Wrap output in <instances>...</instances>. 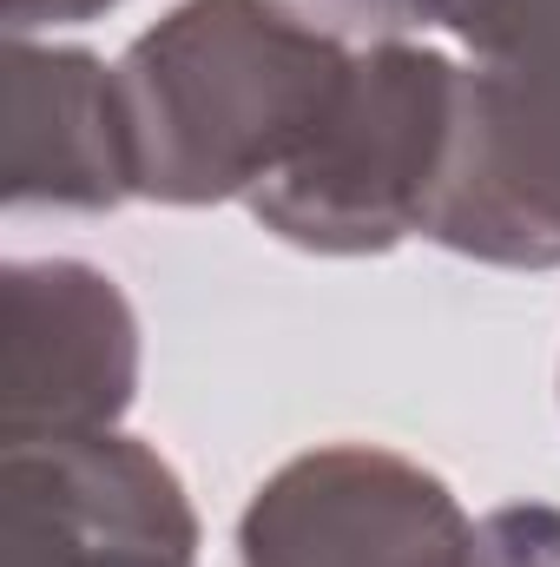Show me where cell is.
Segmentation results:
<instances>
[{
  "instance_id": "obj_8",
  "label": "cell",
  "mask_w": 560,
  "mask_h": 567,
  "mask_svg": "<svg viewBox=\"0 0 560 567\" xmlns=\"http://www.w3.org/2000/svg\"><path fill=\"white\" fill-rule=\"evenodd\" d=\"M475 555L481 567H560V508H541V502L495 508L475 528Z\"/></svg>"
},
{
  "instance_id": "obj_2",
  "label": "cell",
  "mask_w": 560,
  "mask_h": 567,
  "mask_svg": "<svg viewBox=\"0 0 560 567\" xmlns=\"http://www.w3.org/2000/svg\"><path fill=\"white\" fill-rule=\"evenodd\" d=\"M383 40L448 27L468 40L462 113L428 238L501 271L560 265V0H317Z\"/></svg>"
},
{
  "instance_id": "obj_6",
  "label": "cell",
  "mask_w": 560,
  "mask_h": 567,
  "mask_svg": "<svg viewBox=\"0 0 560 567\" xmlns=\"http://www.w3.org/2000/svg\"><path fill=\"white\" fill-rule=\"evenodd\" d=\"M139 317L126 290L80 258H27L7 271V449L100 435L133 410Z\"/></svg>"
},
{
  "instance_id": "obj_4",
  "label": "cell",
  "mask_w": 560,
  "mask_h": 567,
  "mask_svg": "<svg viewBox=\"0 0 560 567\" xmlns=\"http://www.w3.org/2000/svg\"><path fill=\"white\" fill-rule=\"evenodd\" d=\"M238 555L245 567H475V522L428 468L336 442L251 495Z\"/></svg>"
},
{
  "instance_id": "obj_1",
  "label": "cell",
  "mask_w": 560,
  "mask_h": 567,
  "mask_svg": "<svg viewBox=\"0 0 560 567\" xmlns=\"http://www.w3.org/2000/svg\"><path fill=\"white\" fill-rule=\"evenodd\" d=\"M356 53L297 0H185L113 66L133 192L158 205L251 198L317 140Z\"/></svg>"
},
{
  "instance_id": "obj_5",
  "label": "cell",
  "mask_w": 560,
  "mask_h": 567,
  "mask_svg": "<svg viewBox=\"0 0 560 567\" xmlns=\"http://www.w3.org/2000/svg\"><path fill=\"white\" fill-rule=\"evenodd\" d=\"M0 495L7 567H191L198 555L172 462L113 429L7 449Z\"/></svg>"
},
{
  "instance_id": "obj_7",
  "label": "cell",
  "mask_w": 560,
  "mask_h": 567,
  "mask_svg": "<svg viewBox=\"0 0 560 567\" xmlns=\"http://www.w3.org/2000/svg\"><path fill=\"white\" fill-rule=\"evenodd\" d=\"M133 192V145L120 80L80 47H33L13 33L7 53V205L113 212Z\"/></svg>"
},
{
  "instance_id": "obj_3",
  "label": "cell",
  "mask_w": 560,
  "mask_h": 567,
  "mask_svg": "<svg viewBox=\"0 0 560 567\" xmlns=\"http://www.w3.org/2000/svg\"><path fill=\"white\" fill-rule=\"evenodd\" d=\"M462 106V66L435 47L376 40L356 53L330 120L265 192L251 218L297 251L370 258L428 231Z\"/></svg>"
},
{
  "instance_id": "obj_10",
  "label": "cell",
  "mask_w": 560,
  "mask_h": 567,
  "mask_svg": "<svg viewBox=\"0 0 560 567\" xmlns=\"http://www.w3.org/2000/svg\"><path fill=\"white\" fill-rule=\"evenodd\" d=\"M475 567H481V561H475Z\"/></svg>"
},
{
  "instance_id": "obj_9",
  "label": "cell",
  "mask_w": 560,
  "mask_h": 567,
  "mask_svg": "<svg viewBox=\"0 0 560 567\" xmlns=\"http://www.w3.org/2000/svg\"><path fill=\"white\" fill-rule=\"evenodd\" d=\"M120 0H7V27L13 33H33V27H73V20H93Z\"/></svg>"
}]
</instances>
